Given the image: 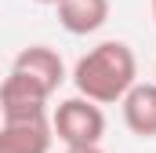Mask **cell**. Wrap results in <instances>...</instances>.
I'll return each instance as SVG.
<instances>
[{
  "label": "cell",
  "mask_w": 156,
  "mask_h": 153,
  "mask_svg": "<svg viewBox=\"0 0 156 153\" xmlns=\"http://www.w3.org/2000/svg\"><path fill=\"white\" fill-rule=\"evenodd\" d=\"M37 4H58V0H37Z\"/></svg>",
  "instance_id": "9"
},
{
  "label": "cell",
  "mask_w": 156,
  "mask_h": 153,
  "mask_svg": "<svg viewBox=\"0 0 156 153\" xmlns=\"http://www.w3.org/2000/svg\"><path fill=\"white\" fill-rule=\"evenodd\" d=\"M47 91L37 80L22 73H11L0 80V120H29V117H47Z\"/></svg>",
  "instance_id": "3"
},
{
  "label": "cell",
  "mask_w": 156,
  "mask_h": 153,
  "mask_svg": "<svg viewBox=\"0 0 156 153\" xmlns=\"http://www.w3.org/2000/svg\"><path fill=\"white\" fill-rule=\"evenodd\" d=\"M153 22H156V0H153Z\"/></svg>",
  "instance_id": "10"
},
{
  "label": "cell",
  "mask_w": 156,
  "mask_h": 153,
  "mask_svg": "<svg viewBox=\"0 0 156 153\" xmlns=\"http://www.w3.org/2000/svg\"><path fill=\"white\" fill-rule=\"evenodd\" d=\"M51 142H55L51 117L4 120L0 124V153H51Z\"/></svg>",
  "instance_id": "4"
},
{
  "label": "cell",
  "mask_w": 156,
  "mask_h": 153,
  "mask_svg": "<svg viewBox=\"0 0 156 153\" xmlns=\"http://www.w3.org/2000/svg\"><path fill=\"white\" fill-rule=\"evenodd\" d=\"M51 131L66 146H94L105 135V113H102L98 102H91L83 95H73V99H62L55 106Z\"/></svg>",
  "instance_id": "2"
},
{
  "label": "cell",
  "mask_w": 156,
  "mask_h": 153,
  "mask_svg": "<svg viewBox=\"0 0 156 153\" xmlns=\"http://www.w3.org/2000/svg\"><path fill=\"white\" fill-rule=\"evenodd\" d=\"M66 153H105V150L102 142H94V146H66Z\"/></svg>",
  "instance_id": "8"
},
{
  "label": "cell",
  "mask_w": 156,
  "mask_h": 153,
  "mask_svg": "<svg viewBox=\"0 0 156 153\" xmlns=\"http://www.w3.org/2000/svg\"><path fill=\"white\" fill-rule=\"evenodd\" d=\"M138 80V58L123 40H102L94 44L87 55H80L73 66V84L76 95L98 102V106H113L127 95V88Z\"/></svg>",
  "instance_id": "1"
},
{
  "label": "cell",
  "mask_w": 156,
  "mask_h": 153,
  "mask_svg": "<svg viewBox=\"0 0 156 153\" xmlns=\"http://www.w3.org/2000/svg\"><path fill=\"white\" fill-rule=\"evenodd\" d=\"M123 124L138 135V139H156V80H134L127 88V95L120 99Z\"/></svg>",
  "instance_id": "6"
},
{
  "label": "cell",
  "mask_w": 156,
  "mask_h": 153,
  "mask_svg": "<svg viewBox=\"0 0 156 153\" xmlns=\"http://www.w3.org/2000/svg\"><path fill=\"white\" fill-rule=\"evenodd\" d=\"M58 22L66 33L87 37L109 22V0H58Z\"/></svg>",
  "instance_id": "7"
},
{
  "label": "cell",
  "mask_w": 156,
  "mask_h": 153,
  "mask_svg": "<svg viewBox=\"0 0 156 153\" xmlns=\"http://www.w3.org/2000/svg\"><path fill=\"white\" fill-rule=\"evenodd\" d=\"M11 69L22 73V76H29V80H37L47 95H55V91L62 88V80H66V62H62V55H58L55 47H47V44H33V47L18 51V58H15Z\"/></svg>",
  "instance_id": "5"
}]
</instances>
